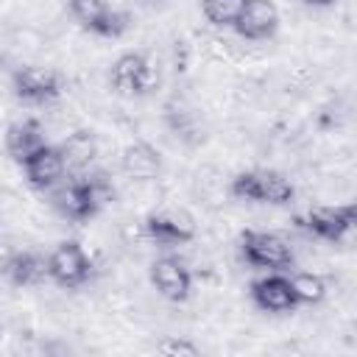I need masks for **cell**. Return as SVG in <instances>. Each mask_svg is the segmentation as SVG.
I'll return each mask as SVG.
<instances>
[{"mask_svg": "<svg viewBox=\"0 0 357 357\" xmlns=\"http://www.w3.org/2000/svg\"><path fill=\"white\" fill-rule=\"evenodd\" d=\"M0 273L14 287H33V284L47 279V254H39V251H31V248L11 251L3 259Z\"/></svg>", "mask_w": 357, "mask_h": 357, "instance_id": "obj_12", "label": "cell"}, {"mask_svg": "<svg viewBox=\"0 0 357 357\" xmlns=\"http://www.w3.org/2000/svg\"><path fill=\"white\" fill-rule=\"evenodd\" d=\"M156 351L159 354H167V357H198L201 354V346L187 340V337H165L156 343Z\"/></svg>", "mask_w": 357, "mask_h": 357, "instance_id": "obj_22", "label": "cell"}, {"mask_svg": "<svg viewBox=\"0 0 357 357\" xmlns=\"http://www.w3.org/2000/svg\"><path fill=\"white\" fill-rule=\"evenodd\" d=\"M304 6H312V8H329L335 0H301Z\"/></svg>", "mask_w": 357, "mask_h": 357, "instance_id": "obj_24", "label": "cell"}, {"mask_svg": "<svg viewBox=\"0 0 357 357\" xmlns=\"http://www.w3.org/2000/svg\"><path fill=\"white\" fill-rule=\"evenodd\" d=\"M92 279V259L78 240H61L47 254V282L61 290H78Z\"/></svg>", "mask_w": 357, "mask_h": 357, "instance_id": "obj_3", "label": "cell"}, {"mask_svg": "<svg viewBox=\"0 0 357 357\" xmlns=\"http://www.w3.org/2000/svg\"><path fill=\"white\" fill-rule=\"evenodd\" d=\"M240 254L251 268H265V271H284V268H293L296 262L293 245L284 237H279L276 231H259V229L240 231Z\"/></svg>", "mask_w": 357, "mask_h": 357, "instance_id": "obj_2", "label": "cell"}, {"mask_svg": "<svg viewBox=\"0 0 357 357\" xmlns=\"http://www.w3.org/2000/svg\"><path fill=\"white\" fill-rule=\"evenodd\" d=\"M50 192V206L64 218V220H73V223H86L92 220L98 212H100V198L95 195V187L89 184L86 176H78V178H70V181H59Z\"/></svg>", "mask_w": 357, "mask_h": 357, "instance_id": "obj_4", "label": "cell"}, {"mask_svg": "<svg viewBox=\"0 0 357 357\" xmlns=\"http://www.w3.org/2000/svg\"><path fill=\"white\" fill-rule=\"evenodd\" d=\"M137 8H145V11H156V8H162L167 0H131Z\"/></svg>", "mask_w": 357, "mask_h": 357, "instance_id": "obj_23", "label": "cell"}, {"mask_svg": "<svg viewBox=\"0 0 357 357\" xmlns=\"http://www.w3.org/2000/svg\"><path fill=\"white\" fill-rule=\"evenodd\" d=\"M142 226H145L148 240L162 245V248L184 245V243H190L195 237V220L187 212H176V209L151 212Z\"/></svg>", "mask_w": 357, "mask_h": 357, "instance_id": "obj_10", "label": "cell"}, {"mask_svg": "<svg viewBox=\"0 0 357 357\" xmlns=\"http://www.w3.org/2000/svg\"><path fill=\"white\" fill-rule=\"evenodd\" d=\"M11 92L17 100L31 103V106H45L53 103L64 92V81L56 70L42 67V64H22L11 73Z\"/></svg>", "mask_w": 357, "mask_h": 357, "instance_id": "obj_5", "label": "cell"}, {"mask_svg": "<svg viewBox=\"0 0 357 357\" xmlns=\"http://www.w3.org/2000/svg\"><path fill=\"white\" fill-rule=\"evenodd\" d=\"M64 3H67V11L73 14V20H75L84 31H89V28L98 22V17L109 8L106 0H64Z\"/></svg>", "mask_w": 357, "mask_h": 357, "instance_id": "obj_20", "label": "cell"}, {"mask_svg": "<svg viewBox=\"0 0 357 357\" xmlns=\"http://www.w3.org/2000/svg\"><path fill=\"white\" fill-rule=\"evenodd\" d=\"M6 153L17 162V165H22L33 151H39L47 139H45V134H42V126H39V120H33V117H25V120H17V123H11L8 128H6Z\"/></svg>", "mask_w": 357, "mask_h": 357, "instance_id": "obj_14", "label": "cell"}, {"mask_svg": "<svg viewBox=\"0 0 357 357\" xmlns=\"http://www.w3.org/2000/svg\"><path fill=\"white\" fill-rule=\"evenodd\" d=\"M20 167H22V176L28 181V187H33L39 192L53 190L59 181H64V176L70 170L61 145H53V142H45L39 151H33Z\"/></svg>", "mask_w": 357, "mask_h": 357, "instance_id": "obj_8", "label": "cell"}, {"mask_svg": "<svg viewBox=\"0 0 357 357\" xmlns=\"http://www.w3.org/2000/svg\"><path fill=\"white\" fill-rule=\"evenodd\" d=\"M354 220H357L354 204H335V206H312L307 215L296 218V226L318 240L340 243L351 231Z\"/></svg>", "mask_w": 357, "mask_h": 357, "instance_id": "obj_6", "label": "cell"}, {"mask_svg": "<svg viewBox=\"0 0 357 357\" xmlns=\"http://www.w3.org/2000/svg\"><path fill=\"white\" fill-rule=\"evenodd\" d=\"M159 84V73L145 50H128L117 56L109 67V86L123 98H142L153 92Z\"/></svg>", "mask_w": 357, "mask_h": 357, "instance_id": "obj_1", "label": "cell"}, {"mask_svg": "<svg viewBox=\"0 0 357 357\" xmlns=\"http://www.w3.org/2000/svg\"><path fill=\"white\" fill-rule=\"evenodd\" d=\"M153 290L173 304H184L192 293V271L178 254H159L148 268Z\"/></svg>", "mask_w": 357, "mask_h": 357, "instance_id": "obj_7", "label": "cell"}, {"mask_svg": "<svg viewBox=\"0 0 357 357\" xmlns=\"http://www.w3.org/2000/svg\"><path fill=\"white\" fill-rule=\"evenodd\" d=\"M257 181H259V204L268 206H287L296 198L293 181L273 167H257Z\"/></svg>", "mask_w": 357, "mask_h": 357, "instance_id": "obj_15", "label": "cell"}, {"mask_svg": "<svg viewBox=\"0 0 357 357\" xmlns=\"http://www.w3.org/2000/svg\"><path fill=\"white\" fill-rule=\"evenodd\" d=\"M248 298L257 310L271 312V315H287L298 307L293 287H290V276H284L282 271H271V273L254 279L248 284Z\"/></svg>", "mask_w": 357, "mask_h": 357, "instance_id": "obj_9", "label": "cell"}, {"mask_svg": "<svg viewBox=\"0 0 357 357\" xmlns=\"http://www.w3.org/2000/svg\"><path fill=\"white\" fill-rule=\"evenodd\" d=\"M67 167H84L95 159V137L92 131H75L67 142H61Z\"/></svg>", "mask_w": 357, "mask_h": 357, "instance_id": "obj_18", "label": "cell"}, {"mask_svg": "<svg viewBox=\"0 0 357 357\" xmlns=\"http://www.w3.org/2000/svg\"><path fill=\"white\" fill-rule=\"evenodd\" d=\"M279 8L273 6V0H245L237 22L231 25V31L240 36V39H248V42H262V39H271L276 36L279 31Z\"/></svg>", "mask_w": 357, "mask_h": 357, "instance_id": "obj_11", "label": "cell"}, {"mask_svg": "<svg viewBox=\"0 0 357 357\" xmlns=\"http://www.w3.org/2000/svg\"><path fill=\"white\" fill-rule=\"evenodd\" d=\"M245 0H201V14L215 28H231L243 11Z\"/></svg>", "mask_w": 357, "mask_h": 357, "instance_id": "obj_17", "label": "cell"}, {"mask_svg": "<svg viewBox=\"0 0 357 357\" xmlns=\"http://www.w3.org/2000/svg\"><path fill=\"white\" fill-rule=\"evenodd\" d=\"M290 287H293V296H296V304L301 307H312V304H321L326 298V279L321 273H312V271H298L290 276Z\"/></svg>", "mask_w": 357, "mask_h": 357, "instance_id": "obj_16", "label": "cell"}, {"mask_svg": "<svg viewBox=\"0 0 357 357\" xmlns=\"http://www.w3.org/2000/svg\"><path fill=\"white\" fill-rule=\"evenodd\" d=\"M229 192H231L237 201L259 204V181H257V170H240V173L231 178Z\"/></svg>", "mask_w": 357, "mask_h": 357, "instance_id": "obj_21", "label": "cell"}, {"mask_svg": "<svg viewBox=\"0 0 357 357\" xmlns=\"http://www.w3.org/2000/svg\"><path fill=\"white\" fill-rule=\"evenodd\" d=\"M128 25H131L128 11L109 6V8L98 17V22L89 28V33H95V36H100V39H120V36L128 31Z\"/></svg>", "mask_w": 357, "mask_h": 357, "instance_id": "obj_19", "label": "cell"}, {"mask_svg": "<svg viewBox=\"0 0 357 357\" xmlns=\"http://www.w3.org/2000/svg\"><path fill=\"white\" fill-rule=\"evenodd\" d=\"M120 167L128 178H137V181H151L162 173V153L145 142V139H134L123 148L120 153Z\"/></svg>", "mask_w": 357, "mask_h": 357, "instance_id": "obj_13", "label": "cell"}]
</instances>
